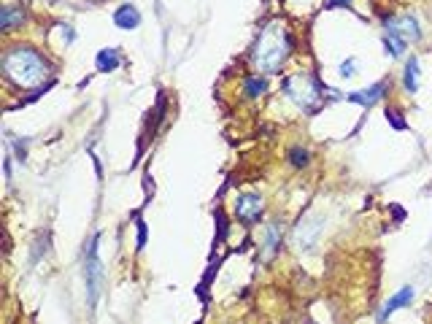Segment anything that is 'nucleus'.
<instances>
[{"label": "nucleus", "instance_id": "5", "mask_svg": "<svg viewBox=\"0 0 432 324\" xmlns=\"http://www.w3.org/2000/svg\"><path fill=\"white\" fill-rule=\"evenodd\" d=\"M384 30L389 33H397L400 38H405L408 44H416L422 38V27H419V19L413 14H400V16H387L384 19Z\"/></svg>", "mask_w": 432, "mask_h": 324}, {"label": "nucleus", "instance_id": "20", "mask_svg": "<svg viewBox=\"0 0 432 324\" xmlns=\"http://www.w3.org/2000/svg\"><path fill=\"white\" fill-rule=\"evenodd\" d=\"M387 119H392V125H394L397 130H405V122H403V116H400L397 111H387Z\"/></svg>", "mask_w": 432, "mask_h": 324}, {"label": "nucleus", "instance_id": "22", "mask_svg": "<svg viewBox=\"0 0 432 324\" xmlns=\"http://www.w3.org/2000/svg\"><path fill=\"white\" fill-rule=\"evenodd\" d=\"M62 36H65V41H68V44H73V41H76V36H73V27H62Z\"/></svg>", "mask_w": 432, "mask_h": 324}, {"label": "nucleus", "instance_id": "16", "mask_svg": "<svg viewBox=\"0 0 432 324\" xmlns=\"http://www.w3.org/2000/svg\"><path fill=\"white\" fill-rule=\"evenodd\" d=\"M22 19H25V14H22V8H14V5H5V8L0 11V30H11L14 25H22Z\"/></svg>", "mask_w": 432, "mask_h": 324}, {"label": "nucleus", "instance_id": "10", "mask_svg": "<svg viewBox=\"0 0 432 324\" xmlns=\"http://www.w3.org/2000/svg\"><path fill=\"white\" fill-rule=\"evenodd\" d=\"M413 297H416V289H413V286H403L400 292H394L387 303L381 306V311H379V322H387V319L392 316V314H394V311H397V308H405V306H411V303H413Z\"/></svg>", "mask_w": 432, "mask_h": 324}, {"label": "nucleus", "instance_id": "7", "mask_svg": "<svg viewBox=\"0 0 432 324\" xmlns=\"http://www.w3.org/2000/svg\"><path fill=\"white\" fill-rule=\"evenodd\" d=\"M319 235H322V219L319 216L300 219L298 227H295V249L298 251H313Z\"/></svg>", "mask_w": 432, "mask_h": 324}, {"label": "nucleus", "instance_id": "21", "mask_svg": "<svg viewBox=\"0 0 432 324\" xmlns=\"http://www.w3.org/2000/svg\"><path fill=\"white\" fill-rule=\"evenodd\" d=\"M146 246V225L138 219V249H143Z\"/></svg>", "mask_w": 432, "mask_h": 324}, {"label": "nucleus", "instance_id": "14", "mask_svg": "<svg viewBox=\"0 0 432 324\" xmlns=\"http://www.w3.org/2000/svg\"><path fill=\"white\" fill-rule=\"evenodd\" d=\"M384 49H387L389 57H400V54H405L408 41H405V38H400L397 33H389V30H384Z\"/></svg>", "mask_w": 432, "mask_h": 324}, {"label": "nucleus", "instance_id": "6", "mask_svg": "<svg viewBox=\"0 0 432 324\" xmlns=\"http://www.w3.org/2000/svg\"><path fill=\"white\" fill-rule=\"evenodd\" d=\"M262 211H265V203L257 192H243L238 195L235 200V216L243 222V225H257L262 219Z\"/></svg>", "mask_w": 432, "mask_h": 324}, {"label": "nucleus", "instance_id": "18", "mask_svg": "<svg viewBox=\"0 0 432 324\" xmlns=\"http://www.w3.org/2000/svg\"><path fill=\"white\" fill-rule=\"evenodd\" d=\"M354 73H357V60L348 57L346 62H341V79H351Z\"/></svg>", "mask_w": 432, "mask_h": 324}, {"label": "nucleus", "instance_id": "19", "mask_svg": "<svg viewBox=\"0 0 432 324\" xmlns=\"http://www.w3.org/2000/svg\"><path fill=\"white\" fill-rule=\"evenodd\" d=\"M11 146H14L16 160H19V162H27V143H25V140H22V143H19V140H11Z\"/></svg>", "mask_w": 432, "mask_h": 324}, {"label": "nucleus", "instance_id": "3", "mask_svg": "<svg viewBox=\"0 0 432 324\" xmlns=\"http://www.w3.org/2000/svg\"><path fill=\"white\" fill-rule=\"evenodd\" d=\"M281 90H284V95L300 108L302 114H316V111L322 108V103H324V95L333 92V90H327L313 73H295V76L284 79Z\"/></svg>", "mask_w": 432, "mask_h": 324}, {"label": "nucleus", "instance_id": "2", "mask_svg": "<svg viewBox=\"0 0 432 324\" xmlns=\"http://www.w3.org/2000/svg\"><path fill=\"white\" fill-rule=\"evenodd\" d=\"M3 73L11 84L22 90H33L43 84V79L49 76V65L43 62V57L36 49L14 47L3 54Z\"/></svg>", "mask_w": 432, "mask_h": 324}, {"label": "nucleus", "instance_id": "12", "mask_svg": "<svg viewBox=\"0 0 432 324\" xmlns=\"http://www.w3.org/2000/svg\"><path fill=\"white\" fill-rule=\"evenodd\" d=\"M119 62H122V57H119L117 49H100V51H97V60H95V65H97L100 73H111V71H117Z\"/></svg>", "mask_w": 432, "mask_h": 324}, {"label": "nucleus", "instance_id": "15", "mask_svg": "<svg viewBox=\"0 0 432 324\" xmlns=\"http://www.w3.org/2000/svg\"><path fill=\"white\" fill-rule=\"evenodd\" d=\"M267 92V79L265 76H249L246 82H243V95L249 97V100H254L259 95Z\"/></svg>", "mask_w": 432, "mask_h": 324}, {"label": "nucleus", "instance_id": "23", "mask_svg": "<svg viewBox=\"0 0 432 324\" xmlns=\"http://www.w3.org/2000/svg\"><path fill=\"white\" fill-rule=\"evenodd\" d=\"M351 0H333V5H348Z\"/></svg>", "mask_w": 432, "mask_h": 324}, {"label": "nucleus", "instance_id": "8", "mask_svg": "<svg viewBox=\"0 0 432 324\" xmlns=\"http://www.w3.org/2000/svg\"><path fill=\"white\" fill-rule=\"evenodd\" d=\"M281 249V225L278 222H270L265 230H262V238H259V260L262 262H270Z\"/></svg>", "mask_w": 432, "mask_h": 324}, {"label": "nucleus", "instance_id": "13", "mask_svg": "<svg viewBox=\"0 0 432 324\" xmlns=\"http://www.w3.org/2000/svg\"><path fill=\"white\" fill-rule=\"evenodd\" d=\"M403 84H405V90H408V92H416V90H419V60H416V57H411V60L405 62V71H403Z\"/></svg>", "mask_w": 432, "mask_h": 324}, {"label": "nucleus", "instance_id": "1", "mask_svg": "<svg viewBox=\"0 0 432 324\" xmlns=\"http://www.w3.org/2000/svg\"><path fill=\"white\" fill-rule=\"evenodd\" d=\"M292 51V36L287 30L284 22L273 19L262 27V33L257 36V44H254V51H252V60L257 65L259 73H278L281 65L287 62Z\"/></svg>", "mask_w": 432, "mask_h": 324}, {"label": "nucleus", "instance_id": "11", "mask_svg": "<svg viewBox=\"0 0 432 324\" xmlns=\"http://www.w3.org/2000/svg\"><path fill=\"white\" fill-rule=\"evenodd\" d=\"M114 25L122 27V30H135L141 25V11L135 5H130V3L119 5L117 14H114Z\"/></svg>", "mask_w": 432, "mask_h": 324}, {"label": "nucleus", "instance_id": "17", "mask_svg": "<svg viewBox=\"0 0 432 324\" xmlns=\"http://www.w3.org/2000/svg\"><path fill=\"white\" fill-rule=\"evenodd\" d=\"M308 160H311V154H308V149H302V146H295V149L289 151V162H292L295 168H305Z\"/></svg>", "mask_w": 432, "mask_h": 324}, {"label": "nucleus", "instance_id": "9", "mask_svg": "<svg viewBox=\"0 0 432 324\" xmlns=\"http://www.w3.org/2000/svg\"><path fill=\"white\" fill-rule=\"evenodd\" d=\"M389 95V82H376V84H370V87H365V90H359V92H348L346 95V100L348 103H357V105H376L381 97H387Z\"/></svg>", "mask_w": 432, "mask_h": 324}, {"label": "nucleus", "instance_id": "4", "mask_svg": "<svg viewBox=\"0 0 432 324\" xmlns=\"http://www.w3.org/2000/svg\"><path fill=\"white\" fill-rule=\"evenodd\" d=\"M97 232L89 238L84 251V284H86V303L95 306L97 297H100V289H103V262L97 257Z\"/></svg>", "mask_w": 432, "mask_h": 324}]
</instances>
